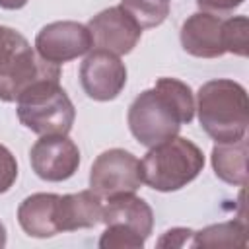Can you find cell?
<instances>
[{
	"instance_id": "6da1fadb",
	"label": "cell",
	"mask_w": 249,
	"mask_h": 249,
	"mask_svg": "<svg viewBox=\"0 0 249 249\" xmlns=\"http://www.w3.org/2000/svg\"><path fill=\"white\" fill-rule=\"evenodd\" d=\"M195 117L193 89L177 78H160L152 89H144L128 107V128L142 146H156L179 134Z\"/></svg>"
},
{
	"instance_id": "7a4b0ae2",
	"label": "cell",
	"mask_w": 249,
	"mask_h": 249,
	"mask_svg": "<svg viewBox=\"0 0 249 249\" xmlns=\"http://www.w3.org/2000/svg\"><path fill=\"white\" fill-rule=\"evenodd\" d=\"M195 111L202 130L216 142H233L247 132V91L233 80L218 78L202 84L196 93Z\"/></svg>"
},
{
	"instance_id": "3957f363",
	"label": "cell",
	"mask_w": 249,
	"mask_h": 249,
	"mask_svg": "<svg viewBox=\"0 0 249 249\" xmlns=\"http://www.w3.org/2000/svg\"><path fill=\"white\" fill-rule=\"evenodd\" d=\"M142 183L160 193L179 191L189 185L204 167L202 150L183 136L167 138L148 150L140 161Z\"/></svg>"
},
{
	"instance_id": "277c9868",
	"label": "cell",
	"mask_w": 249,
	"mask_h": 249,
	"mask_svg": "<svg viewBox=\"0 0 249 249\" xmlns=\"http://www.w3.org/2000/svg\"><path fill=\"white\" fill-rule=\"evenodd\" d=\"M16 103L19 123L39 136L68 134L76 119L74 103L60 88L58 78H43L31 84Z\"/></svg>"
},
{
	"instance_id": "5b68a950",
	"label": "cell",
	"mask_w": 249,
	"mask_h": 249,
	"mask_svg": "<svg viewBox=\"0 0 249 249\" xmlns=\"http://www.w3.org/2000/svg\"><path fill=\"white\" fill-rule=\"evenodd\" d=\"M142 185V167L140 160L123 150L111 148L101 152L89 171V189L101 196L111 198L126 193H134Z\"/></svg>"
},
{
	"instance_id": "8992f818",
	"label": "cell",
	"mask_w": 249,
	"mask_h": 249,
	"mask_svg": "<svg viewBox=\"0 0 249 249\" xmlns=\"http://www.w3.org/2000/svg\"><path fill=\"white\" fill-rule=\"evenodd\" d=\"M29 161L37 177L58 183L70 179L80 165V150L66 134L41 136L29 150Z\"/></svg>"
},
{
	"instance_id": "52a82bcc",
	"label": "cell",
	"mask_w": 249,
	"mask_h": 249,
	"mask_svg": "<svg viewBox=\"0 0 249 249\" xmlns=\"http://www.w3.org/2000/svg\"><path fill=\"white\" fill-rule=\"evenodd\" d=\"M80 84L89 99L111 101L126 84V66L117 54L95 49L80 66Z\"/></svg>"
},
{
	"instance_id": "ba28073f",
	"label": "cell",
	"mask_w": 249,
	"mask_h": 249,
	"mask_svg": "<svg viewBox=\"0 0 249 249\" xmlns=\"http://www.w3.org/2000/svg\"><path fill=\"white\" fill-rule=\"evenodd\" d=\"M86 27L91 35V47L109 51L117 56L128 54L142 37V29L121 6L101 10Z\"/></svg>"
},
{
	"instance_id": "9c48e42d",
	"label": "cell",
	"mask_w": 249,
	"mask_h": 249,
	"mask_svg": "<svg viewBox=\"0 0 249 249\" xmlns=\"http://www.w3.org/2000/svg\"><path fill=\"white\" fill-rule=\"evenodd\" d=\"M35 49L41 58L60 66L86 54L91 49V35L78 21H53L37 33Z\"/></svg>"
},
{
	"instance_id": "30bf717a",
	"label": "cell",
	"mask_w": 249,
	"mask_h": 249,
	"mask_svg": "<svg viewBox=\"0 0 249 249\" xmlns=\"http://www.w3.org/2000/svg\"><path fill=\"white\" fill-rule=\"evenodd\" d=\"M43 78H58L60 66L41 58L31 47L0 66V101H16L31 84Z\"/></svg>"
},
{
	"instance_id": "8fae6325",
	"label": "cell",
	"mask_w": 249,
	"mask_h": 249,
	"mask_svg": "<svg viewBox=\"0 0 249 249\" xmlns=\"http://www.w3.org/2000/svg\"><path fill=\"white\" fill-rule=\"evenodd\" d=\"M181 47L196 58H218L226 54L224 18L210 12H196L181 25Z\"/></svg>"
},
{
	"instance_id": "7c38bea8",
	"label": "cell",
	"mask_w": 249,
	"mask_h": 249,
	"mask_svg": "<svg viewBox=\"0 0 249 249\" xmlns=\"http://www.w3.org/2000/svg\"><path fill=\"white\" fill-rule=\"evenodd\" d=\"M101 196L91 189L74 195H58L56 202V222L58 231H76L84 228H93L101 222Z\"/></svg>"
},
{
	"instance_id": "4fadbf2b",
	"label": "cell",
	"mask_w": 249,
	"mask_h": 249,
	"mask_svg": "<svg viewBox=\"0 0 249 249\" xmlns=\"http://www.w3.org/2000/svg\"><path fill=\"white\" fill-rule=\"evenodd\" d=\"M101 222L105 226L121 224L148 239L154 228V212L144 198L136 196L134 193H126L107 198V204L101 212Z\"/></svg>"
},
{
	"instance_id": "5bb4252c",
	"label": "cell",
	"mask_w": 249,
	"mask_h": 249,
	"mask_svg": "<svg viewBox=\"0 0 249 249\" xmlns=\"http://www.w3.org/2000/svg\"><path fill=\"white\" fill-rule=\"evenodd\" d=\"M56 202L54 193H35L21 200L18 208V222L21 230L31 237H53L58 231L56 222Z\"/></svg>"
},
{
	"instance_id": "9a60e30c",
	"label": "cell",
	"mask_w": 249,
	"mask_h": 249,
	"mask_svg": "<svg viewBox=\"0 0 249 249\" xmlns=\"http://www.w3.org/2000/svg\"><path fill=\"white\" fill-rule=\"evenodd\" d=\"M212 167L218 179L230 185L247 183V138L233 142H216L212 148Z\"/></svg>"
},
{
	"instance_id": "2e32d148",
	"label": "cell",
	"mask_w": 249,
	"mask_h": 249,
	"mask_svg": "<svg viewBox=\"0 0 249 249\" xmlns=\"http://www.w3.org/2000/svg\"><path fill=\"white\" fill-rule=\"evenodd\" d=\"M193 247H245L247 228L243 220H231L193 231Z\"/></svg>"
},
{
	"instance_id": "e0dca14e",
	"label": "cell",
	"mask_w": 249,
	"mask_h": 249,
	"mask_svg": "<svg viewBox=\"0 0 249 249\" xmlns=\"http://www.w3.org/2000/svg\"><path fill=\"white\" fill-rule=\"evenodd\" d=\"M119 6L136 21L140 29L156 27L169 16L167 0H121Z\"/></svg>"
},
{
	"instance_id": "ac0fdd59",
	"label": "cell",
	"mask_w": 249,
	"mask_h": 249,
	"mask_svg": "<svg viewBox=\"0 0 249 249\" xmlns=\"http://www.w3.org/2000/svg\"><path fill=\"white\" fill-rule=\"evenodd\" d=\"M249 21L245 16H235L224 19V47L226 53L237 54V56H247V47H249Z\"/></svg>"
},
{
	"instance_id": "d6986e66",
	"label": "cell",
	"mask_w": 249,
	"mask_h": 249,
	"mask_svg": "<svg viewBox=\"0 0 249 249\" xmlns=\"http://www.w3.org/2000/svg\"><path fill=\"white\" fill-rule=\"evenodd\" d=\"M144 243L146 239L142 235L121 224H109L99 237L101 249H140L144 247Z\"/></svg>"
},
{
	"instance_id": "ffe728a7",
	"label": "cell",
	"mask_w": 249,
	"mask_h": 249,
	"mask_svg": "<svg viewBox=\"0 0 249 249\" xmlns=\"http://www.w3.org/2000/svg\"><path fill=\"white\" fill-rule=\"evenodd\" d=\"M27 47H31V45L27 43V39L19 31L6 27V25H0V66L10 62L16 54L25 51Z\"/></svg>"
},
{
	"instance_id": "44dd1931",
	"label": "cell",
	"mask_w": 249,
	"mask_h": 249,
	"mask_svg": "<svg viewBox=\"0 0 249 249\" xmlns=\"http://www.w3.org/2000/svg\"><path fill=\"white\" fill-rule=\"evenodd\" d=\"M16 179H18V161L14 154L4 144H0V195L10 191Z\"/></svg>"
},
{
	"instance_id": "7402d4cb",
	"label": "cell",
	"mask_w": 249,
	"mask_h": 249,
	"mask_svg": "<svg viewBox=\"0 0 249 249\" xmlns=\"http://www.w3.org/2000/svg\"><path fill=\"white\" fill-rule=\"evenodd\" d=\"M191 237H193V230H189V228H173V230H167L158 239V247H185L187 243H191L189 241Z\"/></svg>"
},
{
	"instance_id": "603a6c76",
	"label": "cell",
	"mask_w": 249,
	"mask_h": 249,
	"mask_svg": "<svg viewBox=\"0 0 249 249\" xmlns=\"http://www.w3.org/2000/svg\"><path fill=\"white\" fill-rule=\"evenodd\" d=\"M245 0H196L198 8L202 12H210V14H228V12H233Z\"/></svg>"
},
{
	"instance_id": "cb8c5ba5",
	"label": "cell",
	"mask_w": 249,
	"mask_h": 249,
	"mask_svg": "<svg viewBox=\"0 0 249 249\" xmlns=\"http://www.w3.org/2000/svg\"><path fill=\"white\" fill-rule=\"evenodd\" d=\"M27 4V0H0V8L4 10H19Z\"/></svg>"
},
{
	"instance_id": "d4e9b609",
	"label": "cell",
	"mask_w": 249,
	"mask_h": 249,
	"mask_svg": "<svg viewBox=\"0 0 249 249\" xmlns=\"http://www.w3.org/2000/svg\"><path fill=\"white\" fill-rule=\"evenodd\" d=\"M6 245V228H4V224L0 222V249Z\"/></svg>"
}]
</instances>
